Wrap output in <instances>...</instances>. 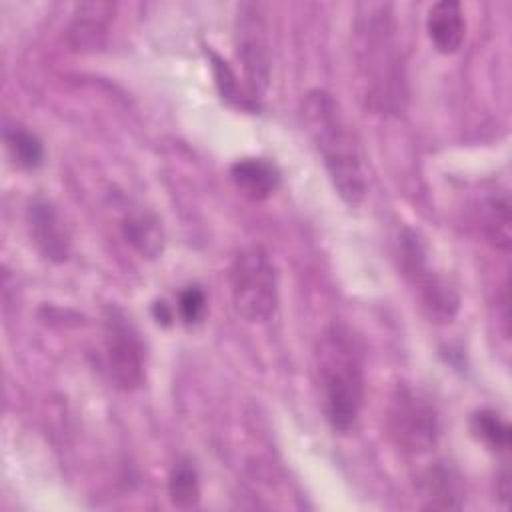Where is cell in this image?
Instances as JSON below:
<instances>
[{
    "mask_svg": "<svg viewBox=\"0 0 512 512\" xmlns=\"http://www.w3.org/2000/svg\"><path fill=\"white\" fill-rule=\"evenodd\" d=\"M314 380L328 424L336 432H348L364 402V364L360 346L342 322L328 324L316 340Z\"/></svg>",
    "mask_w": 512,
    "mask_h": 512,
    "instance_id": "obj_1",
    "label": "cell"
},
{
    "mask_svg": "<svg viewBox=\"0 0 512 512\" xmlns=\"http://www.w3.org/2000/svg\"><path fill=\"white\" fill-rule=\"evenodd\" d=\"M300 120L316 150L322 154L326 172L338 196L358 206L366 194L360 152L338 102L324 90H310L300 104Z\"/></svg>",
    "mask_w": 512,
    "mask_h": 512,
    "instance_id": "obj_2",
    "label": "cell"
},
{
    "mask_svg": "<svg viewBox=\"0 0 512 512\" xmlns=\"http://www.w3.org/2000/svg\"><path fill=\"white\" fill-rule=\"evenodd\" d=\"M386 4H372L358 20V64L368 86L366 100L376 108H398L402 98L400 58L394 20Z\"/></svg>",
    "mask_w": 512,
    "mask_h": 512,
    "instance_id": "obj_3",
    "label": "cell"
},
{
    "mask_svg": "<svg viewBox=\"0 0 512 512\" xmlns=\"http://www.w3.org/2000/svg\"><path fill=\"white\" fill-rule=\"evenodd\" d=\"M232 302L246 322L260 324L278 308V274L268 252L260 246L240 250L230 266Z\"/></svg>",
    "mask_w": 512,
    "mask_h": 512,
    "instance_id": "obj_4",
    "label": "cell"
},
{
    "mask_svg": "<svg viewBox=\"0 0 512 512\" xmlns=\"http://www.w3.org/2000/svg\"><path fill=\"white\" fill-rule=\"evenodd\" d=\"M398 258L402 274L416 288L420 306L430 322H452L460 308V296L444 274L430 268L426 242L416 230L406 228L402 232L398 240Z\"/></svg>",
    "mask_w": 512,
    "mask_h": 512,
    "instance_id": "obj_5",
    "label": "cell"
},
{
    "mask_svg": "<svg viewBox=\"0 0 512 512\" xmlns=\"http://www.w3.org/2000/svg\"><path fill=\"white\" fill-rule=\"evenodd\" d=\"M386 426L392 442L412 456L430 452L440 436L434 404L410 386H400L392 394Z\"/></svg>",
    "mask_w": 512,
    "mask_h": 512,
    "instance_id": "obj_6",
    "label": "cell"
},
{
    "mask_svg": "<svg viewBox=\"0 0 512 512\" xmlns=\"http://www.w3.org/2000/svg\"><path fill=\"white\" fill-rule=\"evenodd\" d=\"M104 362L120 390H136L146 378V346L132 320L116 306L104 314Z\"/></svg>",
    "mask_w": 512,
    "mask_h": 512,
    "instance_id": "obj_7",
    "label": "cell"
},
{
    "mask_svg": "<svg viewBox=\"0 0 512 512\" xmlns=\"http://www.w3.org/2000/svg\"><path fill=\"white\" fill-rule=\"evenodd\" d=\"M234 46L242 64L248 94L260 98L270 82V30L264 6L256 2H242L234 20Z\"/></svg>",
    "mask_w": 512,
    "mask_h": 512,
    "instance_id": "obj_8",
    "label": "cell"
},
{
    "mask_svg": "<svg viewBox=\"0 0 512 512\" xmlns=\"http://www.w3.org/2000/svg\"><path fill=\"white\" fill-rule=\"evenodd\" d=\"M26 216L38 252L50 262H64L70 254V234L52 202L42 196L32 198Z\"/></svg>",
    "mask_w": 512,
    "mask_h": 512,
    "instance_id": "obj_9",
    "label": "cell"
},
{
    "mask_svg": "<svg viewBox=\"0 0 512 512\" xmlns=\"http://www.w3.org/2000/svg\"><path fill=\"white\" fill-rule=\"evenodd\" d=\"M116 4L108 0H90L76 4L70 24L66 28L68 44L80 52L102 48Z\"/></svg>",
    "mask_w": 512,
    "mask_h": 512,
    "instance_id": "obj_10",
    "label": "cell"
},
{
    "mask_svg": "<svg viewBox=\"0 0 512 512\" xmlns=\"http://www.w3.org/2000/svg\"><path fill=\"white\" fill-rule=\"evenodd\" d=\"M426 30L434 48L442 54H454L466 36V20L460 2L440 0L430 6Z\"/></svg>",
    "mask_w": 512,
    "mask_h": 512,
    "instance_id": "obj_11",
    "label": "cell"
},
{
    "mask_svg": "<svg viewBox=\"0 0 512 512\" xmlns=\"http://www.w3.org/2000/svg\"><path fill=\"white\" fill-rule=\"evenodd\" d=\"M234 186L250 200H266L280 184V172L266 158H238L230 166Z\"/></svg>",
    "mask_w": 512,
    "mask_h": 512,
    "instance_id": "obj_12",
    "label": "cell"
},
{
    "mask_svg": "<svg viewBox=\"0 0 512 512\" xmlns=\"http://www.w3.org/2000/svg\"><path fill=\"white\" fill-rule=\"evenodd\" d=\"M420 494L424 498L426 508H460L462 506V482L460 476L444 466L434 464L420 478Z\"/></svg>",
    "mask_w": 512,
    "mask_h": 512,
    "instance_id": "obj_13",
    "label": "cell"
},
{
    "mask_svg": "<svg viewBox=\"0 0 512 512\" xmlns=\"http://www.w3.org/2000/svg\"><path fill=\"white\" fill-rule=\"evenodd\" d=\"M126 242L146 258H156L164 248V232L158 218L150 212H130L122 220Z\"/></svg>",
    "mask_w": 512,
    "mask_h": 512,
    "instance_id": "obj_14",
    "label": "cell"
},
{
    "mask_svg": "<svg viewBox=\"0 0 512 512\" xmlns=\"http://www.w3.org/2000/svg\"><path fill=\"white\" fill-rule=\"evenodd\" d=\"M480 222L488 242L500 250L512 246V212L508 194L488 196L480 206Z\"/></svg>",
    "mask_w": 512,
    "mask_h": 512,
    "instance_id": "obj_15",
    "label": "cell"
},
{
    "mask_svg": "<svg viewBox=\"0 0 512 512\" xmlns=\"http://www.w3.org/2000/svg\"><path fill=\"white\" fill-rule=\"evenodd\" d=\"M6 150L14 164L24 170H34L44 162V146L40 138L22 124H6L2 130Z\"/></svg>",
    "mask_w": 512,
    "mask_h": 512,
    "instance_id": "obj_16",
    "label": "cell"
},
{
    "mask_svg": "<svg viewBox=\"0 0 512 512\" xmlns=\"http://www.w3.org/2000/svg\"><path fill=\"white\" fill-rule=\"evenodd\" d=\"M168 496L176 508L190 510L200 502L198 472L188 458H180L168 476Z\"/></svg>",
    "mask_w": 512,
    "mask_h": 512,
    "instance_id": "obj_17",
    "label": "cell"
},
{
    "mask_svg": "<svg viewBox=\"0 0 512 512\" xmlns=\"http://www.w3.org/2000/svg\"><path fill=\"white\" fill-rule=\"evenodd\" d=\"M206 54L210 56V66H212L214 80H216V86H218L220 96H222L228 104L238 106V108H242V110H250V112L258 110V102H256L248 92L242 90V86H240V82H238L234 70L228 66V62H226L222 56H218L214 50H210V48L206 50Z\"/></svg>",
    "mask_w": 512,
    "mask_h": 512,
    "instance_id": "obj_18",
    "label": "cell"
},
{
    "mask_svg": "<svg viewBox=\"0 0 512 512\" xmlns=\"http://www.w3.org/2000/svg\"><path fill=\"white\" fill-rule=\"evenodd\" d=\"M472 434L496 452H508L512 440L510 424L494 410H478L470 420Z\"/></svg>",
    "mask_w": 512,
    "mask_h": 512,
    "instance_id": "obj_19",
    "label": "cell"
},
{
    "mask_svg": "<svg viewBox=\"0 0 512 512\" xmlns=\"http://www.w3.org/2000/svg\"><path fill=\"white\" fill-rule=\"evenodd\" d=\"M178 312L186 324H198L206 312V294L200 286H186L178 294Z\"/></svg>",
    "mask_w": 512,
    "mask_h": 512,
    "instance_id": "obj_20",
    "label": "cell"
},
{
    "mask_svg": "<svg viewBox=\"0 0 512 512\" xmlns=\"http://www.w3.org/2000/svg\"><path fill=\"white\" fill-rule=\"evenodd\" d=\"M152 314H154V318L158 320V322H162V324H170L172 322V310H170V306L166 304V302H154V306H152Z\"/></svg>",
    "mask_w": 512,
    "mask_h": 512,
    "instance_id": "obj_21",
    "label": "cell"
}]
</instances>
